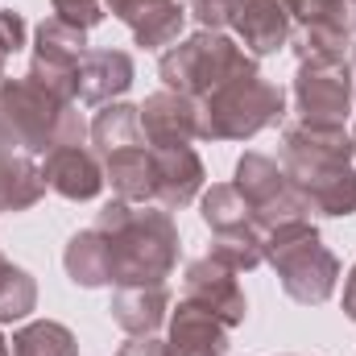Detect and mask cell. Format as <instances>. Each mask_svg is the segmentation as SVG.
Masks as SVG:
<instances>
[{
    "instance_id": "cell-23",
    "label": "cell",
    "mask_w": 356,
    "mask_h": 356,
    "mask_svg": "<svg viewBox=\"0 0 356 356\" xmlns=\"http://www.w3.org/2000/svg\"><path fill=\"white\" fill-rule=\"evenodd\" d=\"M120 356H170V353H166V344H162V340H149V336H145V340H133Z\"/></svg>"
},
{
    "instance_id": "cell-21",
    "label": "cell",
    "mask_w": 356,
    "mask_h": 356,
    "mask_svg": "<svg viewBox=\"0 0 356 356\" xmlns=\"http://www.w3.org/2000/svg\"><path fill=\"white\" fill-rule=\"evenodd\" d=\"M25 42V21L17 13H0V71H4V58L17 54Z\"/></svg>"
},
{
    "instance_id": "cell-9",
    "label": "cell",
    "mask_w": 356,
    "mask_h": 356,
    "mask_svg": "<svg viewBox=\"0 0 356 356\" xmlns=\"http://www.w3.org/2000/svg\"><path fill=\"white\" fill-rule=\"evenodd\" d=\"M186 302L211 311L224 327H232V323L245 319V294H241L232 269L220 266L216 257L211 261H195V266L186 269Z\"/></svg>"
},
{
    "instance_id": "cell-25",
    "label": "cell",
    "mask_w": 356,
    "mask_h": 356,
    "mask_svg": "<svg viewBox=\"0 0 356 356\" xmlns=\"http://www.w3.org/2000/svg\"><path fill=\"white\" fill-rule=\"evenodd\" d=\"M0 356H8V353H4V340H0Z\"/></svg>"
},
{
    "instance_id": "cell-15",
    "label": "cell",
    "mask_w": 356,
    "mask_h": 356,
    "mask_svg": "<svg viewBox=\"0 0 356 356\" xmlns=\"http://www.w3.org/2000/svg\"><path fill=\"white\" fill-rule=\"evenodd\" d=\"M166 353L170 356H224L228 353V332H224V323L211 311L182 302V311L175 315V327H170Z\"/></svg>"
},
{
    "instance_id": "cell-20",
    "label": "cell",
    "mask_w": 356,
    "mask_h": 356,
    "mask_svg": "<svg viewBox=\"0 0 356 356\" xmlns=\"http://www.w3.org/2000/svg\"><path fill=\"white\" fill-rule=\"evenodd\" d=\"M33 311V282L0 257V319H21Z\"/></svg>"
},
{
    "instance_id": "cell-2",
    "label": "cell",
    "mask_w": 356,
    "mask_h": 356,
    "mask_svg": "<svg viewBox=\"0 0 356 356\" xmlns=\"http://www.w3.org/2000/svg\"><path fill=\"white\" fill-rule=\"evenodd\" d=\"M91 232L104 249V273L116 286H158L178 257V232L166 211H129V203H108Z\"/></svg>"
},
{
    "instance_id": "cell-4",
    "label": "cell",
    "mask_w": 356,
    "mask_h": 356,
    "mask_svg": "<svg viewBox=\"0 0 356 356\" xmlns=\"http://www.w3.org/2000/svg\"><path fill=\"white\" fill-rule=\"evenodd\" d=\"M266 257L277 266L282 286L298 302H323L336 290V257L319 245L315 228L307 220H286L266 232Z\"/></svg>"
},
{
    "instance_id": "cell-11",
    "label": "cell",
    "mask_w": 356,
    "mask_h": 356,
    "mask_svg": "<svg viewBox=\"0 0 356 356\" xmlns=\"http://www.w3.org/2000/svg\"><path fill=\"white\" fill-rule=\"evenodd\" d=\"M199 178H203V166L186 145L149 154V199H158L162 207H182L199 191Z\"/></svg>"
},
{
    "instance_id": "cell-14",
    "label": "cell",
    "mask_w": 356,
    "mask_h": 356,
    "mask_svg": "<svg viewBox=\"0 0 356 356\" xmlns=\"http://www.w3.org/2000/svg\"><path fill=\"white\" fill-rule=\"evenodd\" d=\"M42 178H46V186H54V191L67 195V199H91V195H99V186H104L99 162L91 158L79 141L50 149V162H46Z\"/></svg>"
},
{
    "instance_id": "cell-1",
    "label": "cell",
    "mask_w": 356,
    "mask_h": 356,
    "mask_svg": "<svg viewBox=\"0 0 356 356\" xmlns=\"http://www.w3.org/2000/svg\"><path fill=\"white\" fill-rule=\"evenodd\" d=\"M282 162L286 175L298 186L307 211H323V216H353L356 211V170L353 162V141L344 137L340 124H315V120H298L286 129V145H282Z\"/></svg>"
},
{
    "instance_id": "cell-3",
    "label": "cell",
    "mask_w": 356,
    "mask_h": 356,
    "mask_svg": "<svg viewBox=\"0 0 356 356\" xmlns=\"http://www.w3.org/2000/svg\"><path fill=\"white\" fill-rule=\"evenodd\" d=\"M83 133V120L67 108L63 95L46 91L33 79L0 83V149H58L75 145Z\"/></svg>"
},
{
    "instance_id": "cell-8",
    "label": "cell",
    "mask_w": 356,
    "mask_h": 356,
    "mask_svg": "<svg viewBox=\"0 0 356 356\" xmlns=\"http://www.w3.org/2000/svg\"><path fill=\"white\" fill-rule=\"evenodd\" d=\"M83 29L67 25V21H46L38 29V54H33V83H42L46 91L75 99V75L83 63Z\"/></svg>"
},
{
    "instance_id": "cell-26",
    "label": "cell",
    "mask_w": 356,
    "mask_h": 356,
    "mask_svg": "<svg viewBox=\"0 0 356 356\" xmlns=\"http://www.w3.org/2000/svg\"><path fill=\"white\" fill-rule=\"evenodd\" d=\"M353 149H356V137H353Z\"/></svg>"
},
{
    "instance_id": "cell-17",
    "label": "cell",
    "mask_w": 356,
    "mask_h": 356,
    "mask_svg": "<svg viewBox=\"0 0 356 356\" xmlns=\"http://www.w3.org/2000/svg\"><path fill=\"white\" fill-rule=\"evenodd\" d=\"M166 302H170L166 282H158V286H120V290H116V302H112V315H116V323H120L124 332L149 336V332L162 323Z\"/></svg>"
},
{
    "instance_id": "cell-22",
    "label": "cell",
    "mask_w": 356,
    "mask_h": 356,
    "mask_svg": "<svg viewBox=\"0 0 356 356\" xmlns=\"http://www.w3.org/2000/svg\"><path fill=\"white\" fill-rule=\"evenodd\" d=\"M191 4H195V17L211 29V25L232 21V13H236V4H241V0H191Z\"/></svg>"
},
{
    "instance_id": "cell-16",
    "label": "cell",
    "mask_w": 356,
    "mask_h": 356,
    "mask_svg": "<svg viewBox=\"0 0 356 356\" xmlns=\"http://www.w3.org/2000/svg\"><path fill=\"white\" fill-rule=\"evenodd\" d=\"M129 79H133L129 54H120V50H88L83 63H79V75H75V99L99 104V99L124 91Z\"/></svg>"
},
{
    "instance_id": "cell-24",
    "label": "cell",
    "mask_w": 356,
    "mask_h": 356,
    "mask_svg": "<svg viewBox=\"0 0 356 356\" xmlns=\"http://www.w3.org/2000/svg\"><path fill=\"white\" fill-rule=\"evenodd\" d=\"M348 315L356 319V269H353V282H348Z\"/></svg>"
},
{
    "instance_id": "cell-12",
    "label": "cell",
    "mask_w": 356,
    "mask_h": 356,
    "mask_svg": "<svg viewBox=\"0 0 356 356\" xmlns=\"http://www.w3.org/2000/svg\"><path fill=\"white\" fill-rule=\"evenodd\" d=\"M112 13L137 33L141 46H166L170 38H178L182 29V0H108Z\"/></svg>"
},
{
    "instance_id": "cell-6",
    "label": "cell",
    "mask_w": 356,
    "mask_h": 356,
    "mask_svg": "<svg viewBox=\"0 0 356 356\" xmlns=\"http://www.w3.org/2000/svg\"><path fill=\"white\" fill-rule=\"evenodd\" d=\"M286 95L257 75H241L207 95L199 108V137H253L282 116Z\"/></svg>"
},
{
    "instance_id": "cell-10",
    "label": "cell",
    "mask_w": 356,
    "mask_h": 356,
    "mask_svg": "<svg viewBox=\"0 0 356 356\" xmlns=\"http://www.w3.org/2000/svg\"><path fill=\"white\" fill-rule=\"evenodd\" d=\"M141 133H145L149 145H158V149L186 145L191 137H199V108H195L186 95L162 91V95H154V99L141 108Z\"/></svg>"
},
{
    "instance_id": "cell-5",
    "label": "cell",
    "mask_w": 356,
    "mask_h": 356,
    "mask_svg": "<svg viewBox=\"0 0 356 356\" xmlns=\"http://www.w3.org/2000/svg\"><path fill=\"white\" fill-rule=\"evenodd\" d=\"M241 75H257V71H253L249 54L220 33H195L191 42L175 46L162 58V79L178 95H211L216 88H224Z\"/></svg>"
},
{
    "instance_id": "cell-7",
    "label": "cell",
    "mask_w": 356,
    "mask_h": 356,
    "mask_svg": "<svg viewBox=\"0 0 356 356\" xmlns=\"http://www.w3.org/2000/svg\"><path fill=\"white\" fill-rule=\"evenodd\" d=\"M298 112L315 124H340L353 108V71L344 58H307L298 71Z\"/></svg>"
},
{
    "instance_id": "cell-13",
    "label": "cell",
    "mask_w": 356,
    "mask_h": 356,
    "mask_svg": "<svg viewBox=\"0 0 356 356\" xmlns=\"http://www.w3.org/2000/svg\"><path fill=\"white\" fill-rule=\"evenodd\" d=\"M232 25L253 54H273L290 38V13L282 0H241L232 13Z\"/></svg>"
},
{
    "instance_id": "cell-19",
    "label": "cell",
    "mask_w": 356,
    "mask_h": 356,
    "mask_svg": "<svg viewBox=\"0 0 356 356\" xmlns=\"http://www.w3.org/2000/svg\"><path fill=\"white\" fill-rule=\"evenodd\" d=\"M13 356H75V340L58 323H33L13 340Z\"/></svg>"
},
{
    "instance_id": "cell-18",
    "label": "cell",
    "mask_w": 356,
    "mask_h": 356,
    "mask_svg": "<svg viewBox=\"0 0 356 356\" xmlns=\"http://www.w3.org/2000/svg\"><path fill=\"white\" fill-rule=\"evenodd\" d=\"M42 191H46V178L25 158H13L8 149H0V211H21L38 203Z\"/></svg>"
}]
</instances>
